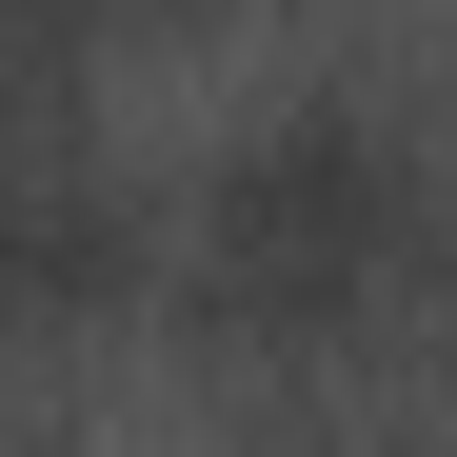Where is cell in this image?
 Returning <instances> with one entry per match:
<instances>
[{
	"label": "cell",
	"mask_w": 457,
	"mask_h": 457,
	"mask_svg": "<svg viewBox=\"0 0 457 457\" xmlns=\"http://www.w3.org/2000/svg\"><path fill=\"white\" fill-rule=\"evenodd\" d=\"M418 259V160L378 100H278L239 160L199 179V319H239L259 358L358 338Z\"/></svg>",
	"instance_id": "6da1fadb"
},
{
	"label": "cell",
	"mask_w": 457,
	"mask_h": 457,
	"mask_svg": "<svg viewBox=\"0 0 457 457\" xmlns=\"http://www.w3.org/2000/svg\"><path fill=\"white\" fill-rule=\"evenodd\" d=\"M278 457H338V437H278Z\"/></svg>",
	"instance_id": "277c9868"
},
{
	"label": "cell",
	"mask_w": 457,
	"mask_h": 457,
	"mask_svg": "<svg viewBox=\"0 0 457 457\" xmlns=\"http://www.w3.org/2000/svg\"><path fill=\"white\" fill-rule=\"evenodd\" d=\"M120 278H139V199H120L60 120H0V319L60 338V319H100Z\"/></svg>",
	"instance_id": "7a4b0ae2"
},
{
	"label": "cell",
	"mask_w": 457,
	"mask_h": 457,
	"mask_svg": "<svg viewBox=\"0 0 457 457\" xmlns=\"http://www.w3.org/2000/svg\"><path fill=\"white\" fill-rule=\"evenodd\" d=\"M0 120H40V80H21V60H0Z\"/></svg>",
	"instance_id": "3957f363"
}]
</instances>
